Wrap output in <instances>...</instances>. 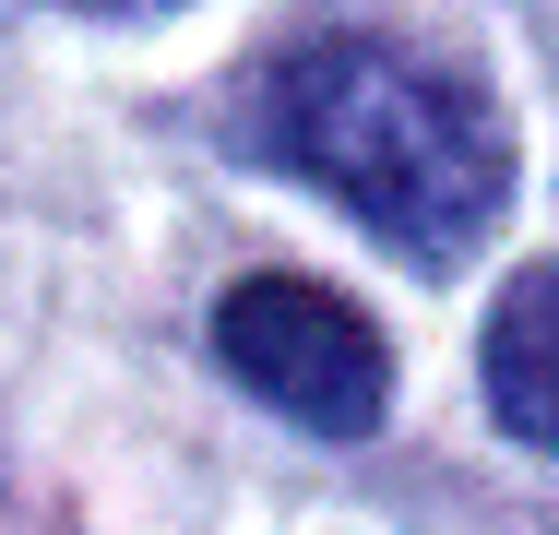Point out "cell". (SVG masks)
<instances>
[{
    "instance_id": "cell-2",
    "label": "cell",
    "mask_w": 559,
    "mask_h": 535,
    "mask_svg": "<svg viewBox=\"0 0 559 535\" xmlns=\"http://www.w3.org/2000/svg\"><path fill=\"white\" fill-rule=\"evenodd\" d=\"M215 357L274 417L334 428V440L381 428V405H393V345L369 333V310H345L334 286H310V274H250V286H226Z\"/></svg>"
},
{
    "instance_id": "cell-3",
    "label": "cell",
    "mask_w": 559,
    "mask_h": 535,
    "mask_svg": "<svg viewBox=\"0 0 559 535\" xmlns=\"http://www.w3.org/2000/svg\"><path fill=\"white\" fill-rule=\"evenodd\" d=\"M476 369H488L500 428L536 440V452H559V274H512V286H500Z\"/></svg>"
},
{
    "instance_id": "cell-1",
    "label": "cell",
    "mask_w": 559,
    "mask_h": 535,
    "mask_svg": "<svg viewBox=\"0 0 559 535\" xmlns=\"http://www.w3.org/2000/svg\"><path fill=\"white\" fill-rule=\"evenodd\" d=\"M262 143H274V167L322 179L369 238H393L405 262H464L512 191V143H500L488 96L393 36L286 48L262 84Z\"/></svg>"
}]
</instances>
